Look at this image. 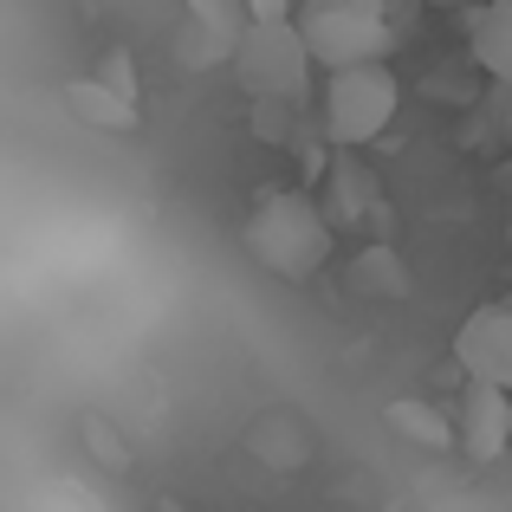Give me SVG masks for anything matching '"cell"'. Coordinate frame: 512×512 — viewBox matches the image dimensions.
Here are the masks:
<instances>
[{
    "instance_id": "cell-9",
    "label": "cell",
    "mask_w": 512,
    "mask_h": 512,
    "mask_svg": "<svg viewBox=\"0 0 512 512\" xmlns=\"http://www.w3.org/2000/svg\"><path fill=\"white\" fill-rule=\"evenodd\" d=\"M227 59H234V39L214 33V26L188 20L182 33H175V65H182V72H214V65H227Z\"/></svg>"
},
{
    "instance_id": "cell-5",
    "label": "cell",
    "mask_w": 512,
    "mask_h": 512,
    "mask_svg": "<svg viewBox=\"0 0 512 512\" xmlns=\"http://www.w3.org/2000/svg\"><path fill=\"white\" fill-rule=\"evenodd\" d=\"M454 363H461L467 383H493L512 389V312L506 305H480L474 318L454 338Z\"/></svg>"
},
{
    "instance_id": "cell-11",
    "label": "cell",
    "mask_w": 512,
    "mask_h": 512,
    "mask_svg": "<svg viewBox=\"0 0 512 512\" xmlns=\"http://www.w3.org/2000/svg\"><path fill=\"white\" fill-rule=\"evenodd\" d=\"M182 7H188V20L214 26V33H227V39L247 26V7H240V0H182Z\"/></svg>"
},
{
    "instance_id": "cell-8",
    "label": "cell",
    "mask_w": 512,
    "mask_h": 512,
    "mask_svg": "<svg viewBox=\"0 0 512 512\" xmlns=\"http://www.w3.org/2000/svg\"><path fill=\"white\" fill-rule=\"evenodd\" d=\"M65 104H72V117L91 124V130H117V137L137 130V98L111 91L104 78H72V85H65Z\"/></svg>"
},
{
    "instance_id": "cell-13",
    "label": "cell",
    "mask_w": 512,
    "mask_h": 512,
    "mask_svg": "<svg viewBox=\"0 0 512 512\" xmlns=\"http://www.w3.org/2000/svg\"><path fill=\"white\" fill-rule=\"evenodd\" d=\"M312 7H363V13H383L389 20V0H312Z\"/></svg>"
},
{
    "instance_id": "cell-10",
    "label": "cell",
    "mask_w": 512,
    "mask_h": 512,
    "mask_svg": "<svg viewBox=\"0 0 512 512\" xmlns=\"http://www.w3.org/2000/svg\"><path fill=\"white\" fill-rule=\"evenodd\" d=\"M383 422L396 428V435H409V441H422V448H454V422H441L428 402H389L383 409Z\"/></svg>"
},
{
    "instance_id": "cell-2",
    "label": "cell",
    "mask_w": 512,
    "mask_h": 512,
    "mask_svg": "<svg viewBox=\"0 0 512 512\" xmlns=\"http://www.w3.org/2000/svg\"><path fill=\"white\" fill-rule=\"evenodd\" d=\"M227 65L240 72V85H247L253 104H305L312 72H318L292 20H247L234 33V59Z\"/></svg>"
},
{
    "instance_id": "cell-4",
    "label": "cell",
    "mask_w": 512,
    "mask_h": 512,
    "mask_svg": "<svg viewBox=\"0 0 512 512\" xmlns=\"http://www.w3.org/2000/svg\"><path fill=\"white\" fill-rule=\"evenodd\" d=\"M312 52V65L344 72V65H383L396 52V20L363 7H305V20H292Z\"/></svg>"
},
{
    "instance_id": "cell-6",
    "label": "cell",
    "mask_w": 512,
    "mask_h": 512,
    "mask_svg": "<svg viewBox=\"0 0 512 512\" xmlns=\"http://www.w3.org/2000/svg\"><path fill=\"white\" fill-rule=\"evenodd\" d=\"M506 435H512V396L493 383H467L461 389V428H454V441H461L467 461H500L506 454Z\"/></svg>"
},
{
    "instance_id": "cell-3",
    "label": "cell",
    "mask_w": 512,
    "mask_h": 512,
    "mask_svg": "<svg viewBox=\"0 0 512 512\" xmlns=\"http://www.w3.org/2000/svg\"><path fill=\"white\" fill-rule=\"evenodd\" d=\"M402 104V85L389 65H344V72H331L325 85V130L331 143H344V150H357V143L383 137L389 117H396Z\"/></svg>"
},
{
    "instance_id": "cell-12",
    "label": "cell",
    "mask_w": 512,
    "mask_h": 512,
    "mask_svg": "<svg viewBox=\"0 0 512 512\" xmlns=\"http://www.w3.org/2000/svg\"><path fill=\"white\" fill-rule=\"evenodd\" d=\"M247 20H292V0H240Z\"/></svg>"
},
{
    "instance_id": "cell-1",
    "label": "cell",
    "mask_w": 512,
    "mask_h": 512,
    "mask_svg": "<svg viewBox=\"0 0 512 512\" xmlns=\"http://www.w3.org/2000/svg\"><path fill=\"white\" fill-rule=\"evenodd\" d=\"M247 247L266 273L312 279L318 266L331 260L338 234H331V214L318 208V195H305V188H266V201L247 221Z\"/></svg>"
},
{
    "instance_id": "cell-7",
    "label": "cell",
    "mask_w": 512,
    "mask_h": 512,
    "mask_svg": "<svg viewBox=\"0 0 512 512\" xmlns=\"http://www.w3.org/2000/svg\"><path fill=\"white\" fill-rule=\"evenodd\" d=\"M467 52L487 78H512V0H474L467 7Z\"/></svg>"
},
{
    "instance_id": "cell-14",
    "label": "cell",
    "mask_w": 512,
    "mask_h": 512,
    "mask_svg": "<svg viewBox=\"0 0 512 512\" xmlns=\"http://www.w3.org/2000/svg\"><path fill=\"white\" fill-rule=\"evenodd\" d=\"M435 7H474V0H435Z\"/></svg>"
}]
</instances>
